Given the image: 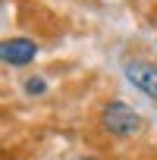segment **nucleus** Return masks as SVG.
Returning a JSON list of instances; mask_svg holds the SVG:
<instances>
[{"label": "nucleus", "mask_w": 157, "mask_h": 160, "mask_svg": "<svg viewBox=\"0 0 157 160\" xmlns=\"http://www.w3.org/2000/svg\"><path fill=\"white\" fill-rule=\"evenodd\" d=\"M25 91H28V94H41V91H44V78H28V82H25Z\"/></svg>", "instance_id": "4"}, {"label": "nucleus", "mask_w": 157, "mask_h": 160, "mask_svg": "<svg viewBox=\"0 0 157 160\" xmlns=\"http://www.w3.org/2000/svg\"><path fill=\"white\" fill-rule=\"evenodd\" d=\"M38 57V44L28 38H10V41H0V60L10 63V66H25Z\"/></svg>", "instance_id": "3"}, {"label": "nucleus", "mask_w": 157, "mask_h": 160, "mask_svg": "<svg viewBox=\"0 0 157 160\" xmlns=\"http://www.w3.org/2000/svg\"><path fill=\"white\" fill-rule=\"evenodd\" d=\"M126 78H129V85H135L138 91H144L157 104V63H151V60H126Z\"/></svg>", "instance_id": "2"}, {"label": "nucleus", "mask_w": 157, "mask_h": 160, "mask_svg": "<svg viewBox=\"0 0 157 160\" xmlns=\"http://www.w3.org/2000/svg\"><path fill=\"white\" fill-rule=\"evenodd\" d=\"M101 126H104L110 135H116V138H132V135L141 132L144 119H141V113L132 110L129 104L110 101V104H104V110H101Z\"/></svg>", "instance_id": "1"}, {"label": "nucleus", "mask_w": 157, "mask_h": 160, "mask_svg": "<svg viewBox=\"0 0 157 160\" xmlns=\"http://www.w3.org/2000/svg\"><path fill=\"white\" fill-rule=\"evenodd\" d=\"M85 160H91V157H85Z\"/></svg>", "instance_id": "5"}]
</instances>
